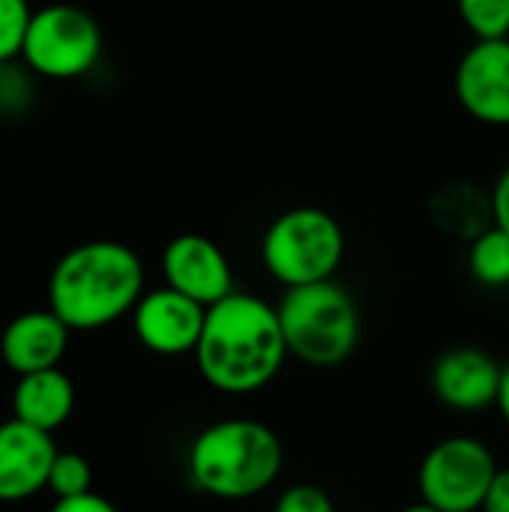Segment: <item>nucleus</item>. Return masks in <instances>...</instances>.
<instances>
[{"mask_svg":"<svg viewBox=\"0 0 509 512\" xmlns=\"http://www.w3.org/2000/svg\"><path fill=\"white\" fill-rule=\"evenodd\" d=\"M288 357L279 309L267 300L234 291L207 309L195 348L201 378L228 396H249L273 384Z\"/></svg>","mask_w":509,"mask_h":512,"instance_id":"obj_1","label":"nucleus"},{"mask_svg":"<svg viewBox=\"0 0 509 512\" xmlns=\"http://www.w3.org/2000/svg\"><path fill=\"white\" fill-rule=\"evenodd\" d=\"M144 297V264L126 243L90 240L51 270L48 309L69 330H102L132 315Z\"/></svg>","mask_w":509,"mask_h":512,"instance_id":"obj_2","label":"nucleus"},{"mask_svg":"<svg viewBox=\"0 0 509 512\" xmlns=\"http://www.w3.org/2000/svg\"><path fill=\"white\" fill-rule=\"evenodd\" d=\"M285 462L279 435L252 417L207 426L189 447L192 486L219 501H249L267 492Z\"/></svg>","mask_w":509,"mask_h":512,"instance_id":"obj_3","label":"nucleus"},{"mask_svg":"<svg viewBox=\"0 0 509 512\" xmlns=\"http://www.w3.org/2000/svg\"><path fill=\"white\" fill-rule=\"evenodd\" d=\"M279 309L288 354L306 366L330 369L345 363L363 336L357 300L339 282L288 288Z\"/></svg>","mask_w":509,"mask_h":512,"instance_id":"obj_4","label":"nucleus"},{"mask_svg":"<svg viewBox=\"0 0 509 512\" xmlns=\"http://www.w3.org/2000/svg\"><path fill=\"white\" fill-rule=\"evenodd\" d=\"M261 258L267 273L285 288L330 282L345 258V231L321 207H294L267 225Z\"/></svg>","mask_w":509,"mask_h":512,"instance_id":"obj_5","label":"nucleus"},{"mask_svg":"<svg viewBox=\"0 0 509 512\" xmlns=\"http://www.w3.org/2000/svg\"><path fill=\"white\" fill-rule=\"evenodd\" d=\"M102 54V30L96 18L72 3H51L33 12L21 60L30 72L54 81L87 75Z\"/></svg>","mask_w":509,"mask_h":512,"instance_id":"obj_6","label":"nucleus"},{"mask_svg":"<svg viewBox=\"0 0 509 512\" xmlns=\"http://www.w3.org/2000/svg\"><path fill=\"white\" fill-rule=\"evenodd\" d=\"M495 474V453L480 438H444L420 462V501L441 512H480Z\"/></svg>","mask_w":509,"mask_h":512,"instance_id":"obj_7","label":"nucleus"},{"mask_svg":"<svg viewBox=\"0 0 509 512\" xmlns=\"http://www.w3.org/2000/svg\"><path fill=\"white\" fill-rule=\"evenodd\" d=\"M204 321L207 309L168 285L144 291V297L132 309V327L138 342L159 357L195 354Z\"/></svg>","mask_w":509,"mask_h":512,"instance_id":"obj_8","label":"nucleus"},{"mask_svg":"<svg viewBox=\"0 0 509 512\" xmlns=\"http://www.w3.org/2000/svg\"><path fill=\"white\" fill-rule=\"evenodd\" d=\"M459 105L486 126H509V39L474 42L456 66Z\"/></svg>","mask_w":509,"mask_h":512,"instance_id":"obj_9","label":"nucleus"},{"mask_svg":"<svg viewBox=\"0 0 509 512\" xmlns=\"http://www.w3.org/2000/svg\"><path fill=\"white\" fill-rule=\"evenodd\" d=\"M162 276L168 288L201 303L204 309L234 294V273L228 255L210 237L201 234H180L165 246Z\"/></svg>","mask_w":509,"mask_h":512,"instance_id":"obj_10","label":"nucleus"},{"mask_svg":"<svg viewBox=\"0 0 509 512\" xmlns=\"http://www.w3.org/2000/svg\"><path fill=\"white\" fill-rule=\"evenodd\" d=\"M504 366L483 348L456 345L432 366V390L453 411H483L498 405Z\"/></svg>","mask_w":509,"mask_h":512,"instance_id":"obj_11","label":"nucleus"},{"mask_svg":"<svg viewBox=\"0 0 509 512\" xmlns=\"http://www.w3.org/2000/svg\"><path fill=\"white\" fill-rule=\"evenodd\" d=\"M57 447L48 432L21 420L0 423V501L15 504L48 489V474L57 459Z\"/></svg>","mask_w":509,"mask_h":512,"instance_id":"obj_12","label":"nucleus"},{"mask_svg":"<svg viewBox=\"0 0 509 512\" xmlns=\"http://www.w3.org/2000/svg\"><path fill=\"white\" fill-rule=\"evenodd\" d=\"M69 333L72 330L51 309L15 315L0 336V357L18 378L57 369L66 354Z\"/></svg>","mask_w":509,"mask_h":512,"instance_id":"obj_13","label":"nucleus"},{"mask_svg":"<svg viewBox=\"0 0 509 512\" xmlns=\"http://www.w3.org/2000/svg\"><path fill=\"white\" fill-rule=\"evenodd\" d=\"M72 408H75V387L60 369L21 375L12 390L15 420L42 429L48 435L72 417Z\"/></svg>","mask_w":509,"mask_h":512,"instance_id":"obj_14","label":"nucleus"},{"mask_svg":"<svg viewBox=\"0 0 509 512\" xmlns=\"http://www.w3.org/2000/svg\"><path fill=\"white\" fill-rule=\"evenodd\" d=\"M432 219L441 231L474 240L492 228V198L483 195L474 183L444 186L432 198Z\"/></svg>","mask_w":509,"mask_h":512,"instance_id":"obj_15","label":"nucleus"},{"mask_svg":"<svg viewBox=\"0 0 509 512\" xmlns=\"http://www.w3.org/2000/svg\"><path fill=\"white\" fill-rule=\"evenodd\" d=\"M468 270L474 282L486 288H507L509 285V234L501 228H486L480 237L471 240L468 249Z\"/></svg>","mask_w":509,"mask_h":512,"instance_id":"obj_16","label":"nucleus"},{"mask_svg":"<svg viewBox=\"0 0 509 512\" xmlns=\"http://www.w3.org/2000/svg\"><path fill=\"white\" fill-rule=\"evenodd\" d=\"M465 27L486 39H509V0H456Z\"/></svg>","mask_w":509,"mask_h":512,"instance_id":"obj_17","label":"nucleus"},{"mask_svg":"<svg viewBox=\"0 0 509 512\" xmlns=\"http://www.w3.org/2000/svg\"><path fill=\"white\" fill-rule=\"evenodd\" d=\"M93 471L90 462L81 453H57L51 474H48V492L60 501V498H78L93 492Z\"/></svg>","mask_w":509,"mask_h":512,"instance_id":"obj_18","label":"nucleus"},{"mask_svg":"<svg viewBox=\"0 0 509 512\" xmlns=\"http://www.w3.org/2000/svg\"><path fill=\"white\" fill-rule=\"evenodd\" d=\"M33 9L27 0H0V63L21 57Z\"/></svg>","mask_w":509,"mask_h":512,"instance_id":"obj_19","label":"nucleus"},{"mask_svg":"<svg viewBox=\"0 0 509 512\" xmlns=\"http://www.w3.org/2000/svg\"><path fill=\"white\" fill-rule=\"evenodd\" d=\"M276 512H336L333 498L312 483H297L285 489L276 501Z\"/></svg>","mask_w":509,"mask_h":512,"instance_id":"obj_20","label":"nucleus"},{"mask_svg":"<svg viewBox=\"0 0 509 512\" xmlns=\"http://www.w3.org/2000/svg\"><path fill=\"white\" fill-rule=\"evenodd\" d=\"M30 81L27 75L21 72V66H12L9 63H0V111L3 114H21L24 105L30 102Z\"/></svg>","mask_w":509,"mask_h":512,"instance_id":"obj_21","label":"nucleus"},{"mask_svg":"<svg viewBox=\"0 0 509 512\" xmlns=\"http://www.w3.org/2000/svg\"><path fill=\"white\" fill-rule=\"evenodd\" d=\"M489 198H492V225L509 234V165L501 171V177L495 180Z\"/></svg>","mask_w":509,"mask_h":512,"instance_id":"obj_22","label":"nucleus"},{"mask_svg":"<svg viewBox=\"0 0 509 512\" xmlns=\"http://www.w3.org/2000/svg\"><path fill=\"white\" fill-rule=\"evenodd\" d=\"M51 512H120L111 501H105L102 495L96 492H87V495H78V498H60L54 501Z\"/></svg>","mask_w":509,"mask_h":512,"instance_id":"obj_23","label":"nucleus"},{"mask_svg":"<svg viewBox=\"0 0 509 512\" xmlns=\"http://www.w3.org/2000/svg\"><path fill=\"white\" fill-rule=\"evenodd\" d=\"M483 512H509V468H498L483 501Z\"/></svg>","mask_w":509,"mask_h":512,"instance_id":"obj_24","label":"nucleus"},{"mask_svg":"<svg viewBox=\"0 0 509 512\" xmlns=\"http://www.w3.org/2000/svg\"><path fill=\"white\" fill-rule=\"evenodd\" d=\"M498 411L509 426V363L504 366V378H501V393H498Z\"/></svg>","mask_w":509,"mask_h":512,"instance_id":"obj_25","label":"nucleus"},{"mask_svg":"<svg viewBox=\"0 0 509 512\" xmlns=\"http://www.w3.org/2000/svg\"><path fill=\"white\" fill-rule=\"evenodd\" d=\"M402 512H441L438 507H432V504H426V501H417V504H408Z\"/></svg>","mask_w":509,"mask_h":512,"instance_id":"obj_26","label":"nucleus"}]
</instances>
